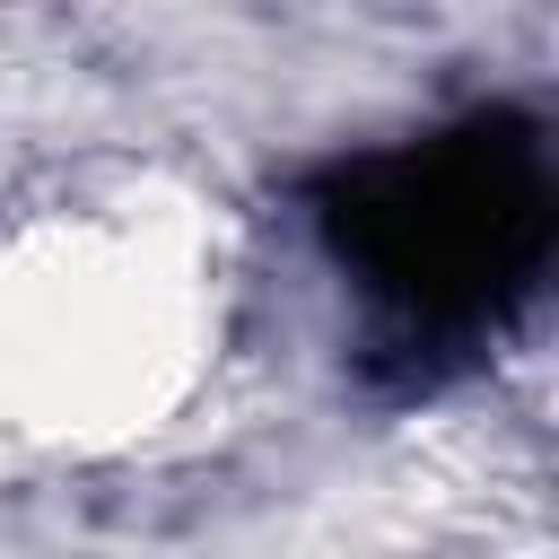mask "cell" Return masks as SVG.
<instances>
[{
  "mask_svg": "<svg viewBox=\"0 0 559 559\" xmlns=\"http://www.w3.org/2000/svg\"><path fill=\"white\" fill-rule=\"evenodd\" d=\"M227 262L201 201L96 183L0 218V472L148 437L218 358Z\"/></svg>",
  "mask_w": 559,
  "mask_h": 559,
  "instance_id": "6da1fadb",
  "label": "cell"
}]
</instances>
